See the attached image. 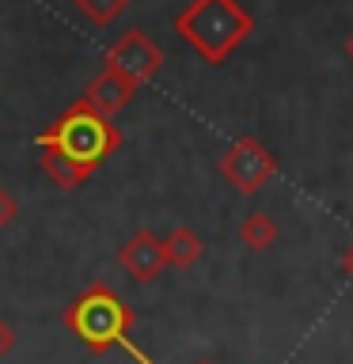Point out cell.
<instances>
[{"mask_svg": "<svg viewBox=\"0 0 353 364\" xmlns=\"http://www.w3.org/2000/svg\"><path fill=\"white\" fill-rule=\"evenodd\" d=\"M175 34L205 65H224L255 34V16L239 0H190L175 16Z\"/></svg>", "mask_w": 353, "mask_h": 364, "instance_id": "obj_1", "label": "cell"}, {"mask_svg": "<svg viewBox=\"0 0 353 364\" xmlns=\"http://www.w3.org/2000/svg\"><path fill=\"white\" fill-rule=\"evenodd\" d=\"M34 144L53 148V152L76 159V164H88L91 171H99L102 159L122 148V129L114 125V118L99 114L84 95H80L76 102H68L65 114L53 125H46V129L34 136Z\"/></svg>", "mask_w": 353, "mask_h": 364, "instance_id": "obj_2", "label": "cell"}, {"mask_svg": "<svg viewBox=\"0 0 353 364\" xmlns=\"http://www.w3.org/2000/svg\"><path fill=\"white\" fill-rule=\"evenodd\" d=\"M61 323L73 330L91 353H110L114 346H122V341L130 338L137 315L107 281H95V284H88L76 300H68V307L61 311Z\"/></svg>", "mask_w": 353, "mask_h": 364, "instance_id": "obj_3", "label": "cell"}, {"mask_svg": "<svg viewBox=\"0 0 353 364\" xmlns=\"http://www.w3.org/2000/svg\"><path fill=\"white\" fill-rule=\"evenodd\" d=\"M216 171H221V178L232 190L251 198V193H258L273 175H278V156H273L258 136H239V141H232L221 152Z\"/></svg>", "mask_w": 353, "mask_h": 364, "instance_id": "obj_4", "label": "cell"}, {"mask_svg": "<svg viewBox=\"0 0 353 364\" xmlns=\"http://www.w3.org/2000/svg\"><path fill=\"white\" fill-rule=\"evenodd\" d=\"M102 65L114 68V73H122L130 84L144 87L148 80H152L159 68H164V50H159V46L148 38L141 27H130L125 34H118V38L107 46Z\"/></svg>", "mask_w": 353, "mask_h": 364, "instance_id": "obj_5", "label": "cell"}, {"mask_svg": "<svg viewBox=\"0 0 353 364\" xmlns=\"http://www.w3.org/2000/svg\"><path fill=\"white\" fill-rule=\"evenodd\" d=\"M118 266L130 273L133 281H156L159 273L167 269V255H164V239L156 232H148V228H137V232L125 239L118 247Z\"/></svg>", "mask_w": 353, "mask_h": 364, "instance_id": "obj_6", "label": "cell"}, {"mask_svg": "<svg viewBox=\"0 0 353 364\" xmlns=\"http://www.w3.org/2000/svg\"><path fill=\"white\" fill-rule=\"evenodd\" d=\"M137 84H130L122 73H114V68H107L102 65L95 76L88 80V87H84V99L95 107L99 114H107V118H114L118 110H125L133 102V95H137Z\"/></svg>", "mask_w": 353, "mask_h": 364, "instance_id": "obj_7", "label": "cell"}, {"mask_svg": "<svg viewBox=\"0 0 353 364\" xmlns=\"http://www.w3.org/2000/svg\"><path fill=\"white\" fill-rule=\"evenodd\" d=\"M164 255H167L171 269H190L205 258V243H201V235L194 232V228L179 224V228H171V235L164 239Z\"/></svg>", "mask_w": 353, "mask_h": 364, "instance_id": "obj_8", "label": "cell"}, {"mask_svg": "<svg viewBox=\"0 0 353 364\" xmlns=\"http://www.w3.org/2000/svg\"><path fill=\"white\" fill-rule=\"evenodd\" d=\"M38 152H42V156H38L42 171L53 178V186H61V190H76V186H84V182L95 175L88 164H76V159L53 152V148H38Z\"/></svg>", "mask_w": 353, "mask_h": 364, "instance_id": "obj_9", "label": "cell"}, {"mask_svg": "<svg viewBox=\"0 0 353 364\" xmlns=\"http://www.w3.org/2000/svg\"><path fill=\"white\" fill-rule=\"evenodd\" d=\"M278 235H281L278 220H273L270 213H262V209H251L243 220H239V243H243L247 250H270L273 243H278Z\"/></svg>", "mask_w": 353, "mask_h": 364, "instance_id": "obj_10", "label": "cell"}, {"mask_svg": "<svg viewBox=\"0 0 353 364\" xmlns=\"http://www.w3.org/2000/svg\"><path fill=\"white\" fill-rule=\"evenodd\" d=\"M73 4L91 27H110V23L130 8V0H73Z\"/></svg>", "mask_w": 353, "mask_h": 364, "instance_id": "obj_11", "label": "cell"}, {"mask_svg": "<svg viewBox=\"0 0 353 364\" xmlns=\"http://www.w3.org/2000/svg\"><path fill=\"white\" fill-rule=\"evenodd\" d=\"M16 216H19V201L11 198L4 186H0V228H8L11 220H16Z\"/></svg>", "mask_w": 353, "mask_h": 364, "instance_id": "obj_12", "label": "cell"}, {"mask_svg": "<svg viewBox=\"0 0 353 364\" xmlns=\"http://www.w3.org/2000/svg\"><path fill=\"white\" fill-rule=\"evenodd\" d=\"M11 349H16V326H11L8 318H0V360H4Z\"/></svg>", "mask_w": 353, "mask_h": 364, "instance_id": "obj_13", "label": "cell"}, {"mask_svg": "<svg viewBox=\"0 0 353 364\" xmlns=\"http://www.w3.org/2000/svg\"><path fill=\"white\" fill-rule=\"evenodd\" d=\"M122 349H125V353H130V357H133L137 364H156V360H148V357H144V353H141V349H137V346H133V341H130V338H125V341H122ZM198 364H209V360H198Z\"/></svg>", "mask_w": 353, "mask_h": 364, "instance_id": "obj_14", "label": "cell"}, {"mask_svg": "<svg viewBox=\"0 0 353 364\" xmlns=\"http://www.w3.org/2000/svg\"><path fill=\"white\" fill-rule=\"evenodd\" d=\"M342 273H346V277L353 281V243H349L346 250H342Z\"/></svg>", "mask_w": 353, "mask_h": 364, "instance_id": "obj_15", "label": "cell"}, {"mask_svg": "<svg viewBox=\"0 0 353 364\" xmlns=\"http://www.w3.org/2000/svg\"><path fill=\"white\" fill-rule=\"evenodd\" d=\"M346 57L353 61V31H349V38H346Z\"/></svg>", "mask_w": 353, "mask_h": 364, "instance_id": "obj_16", "label": "cell"}]
</instances>
